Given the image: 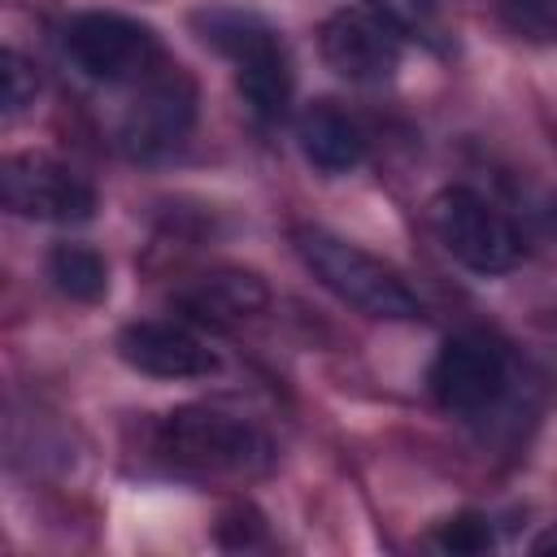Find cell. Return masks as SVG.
<instances>
[{
    "label": "cell",
    "mask_w": 557,
    "mask_h": 557,
    "mask_svg": "<svg viewBox=\"0 0 557 557\" xmlns=\"http://www.w3.org/2000/svg\"><path fill=\"white\" fill-rule=\"evenodd\" d=\"M296 252L326 292H335L344 305H352L370 318L405 322V318L422 313V300L413 296V287L387 261L370 257L366 248H357V244H348V239H339L322 226H300L296 231Z\"/></svg>",
    "instance_id": "6da1fadb"
},
{
    "label": "cell",
    "mask_w": 557,
    "mask_h": 557,
    "mask_svg": "<svg viewBox=\"0 0 557 557\" xmlns=\"http://www.w3.org/2000/svg\"><path fill=\"white\" fill-rule=\"evenodd\" d=\"M161 444L174 461L209 474H261L270 466V440L222 409L183 405L161 422Z\"/></svg>",
    "instance_id": "7a4b0ae2"
},
{
    "label": "cell",
    "mask_w": 557,
    "mask_h": 557,
    "mask_svg": "<svg viewBox=\"0 0 557 557\" xmlns=\"http://www.w3.org/2000/svg\"><path fill=\"white\" fill-rule=\"evenodd\" d=\"M431 231L461 265L479 274H500L522 261L518 226L470 187H444L431 200Z\"/></svg>",
    "instance_id": "3957f363"
},
{
    "label": "cell",
    "mask_w": 557,
    "mask_h": 557,
    "mask_svg": "<svg viewBox=\"0 0 557 557\" xmlns=\"http://www.w3.org/2000/svg\"><path fill=\"white\" fill-rule=\"evenodd\" d=\"M65 57L96 83H131L152 74L161 48L144 22L122 13H78L65 22Z\"/></svg>",
    "instance_id": "277c9868"
},
{
    "label": "cell",
    "mask_w": 557,
    "mask_h": 557,
    "mask_svg": "<svg viewBox=\"0 0 557 557\" xmlns=\"http://www.w3.org/2000/svg\"><path fill=\"white\" fill-rule=\"evenodd\" d=\"M0 196L17 218L57 222V226H74V222H87L96 213L91 183L78 178L74 170H65L61 161H48V157H35V152L4 157Z\"/></svg>",
    "instance_id": "5b68a950"
},
{
    "label": "cell",
    "mask_w": 557,
    "mask_h": 557,
    "mask_svg": "<svg viewBox=\"0 0 557 557\" xmlns=\"http://www.w3.org/2000/svg\"><path fill=\"white\" fill-rule=\"evenodd\" d=\"M191 122H196V83L178 65H165L139 78V96L126 104L122 117V144L126 152L152 161L174 152L187 139Z\"/></svg>",
    "instance_id": "8992f818"
},
{
    "label": "cell",
    "mask_w": 557,
    "mask_h": 557,
    "mask_svg": "<svg viewBox=\"0 0 557 557\" xmlns=\"http://www.w3.org/2000/svg\"><path fill=\"white\" fill-rule=\"evenodd\" d=\"M322 61L348 83H387L400 65V39L379 13L344 9L318 35Z\"/></svg>",
    "instance_id": "52a82bcc"
},
{
    "label": "cell",
    "mask_w": 557,
    "mask_h": 557,
    "mask_svg": "<svg viewBox=\"0 0 557 557\" xmlns=\"http://www.w3.org/2000/svg\"><path fill=\"white\" fill-rule=\"evenodd\" d=\"M431 392L448 413H483L505 392V357L479 335H457L440 348L431 366Z\"/></svg>",
    "instance_id": "ba28073f"
},
{
    "label": "cell",
    "mask_w": 557,
    "mask_h": 557,
    "mask_svg": "<svg viewBox=\"0 0 557 557\" xmlns=\"http://www.w3.org/2000/svg\"><path fill=\"white\" fill-rule=\"evenodd\" d=\"M117 357L152 379H205L218 370V352L178 322H131L117 335Z\"/></svg>",
    "instance_id": "9c48e42d"
},
{
    "label": "cell",
    "mask_w": 557,
    "mask_h": 557,
    "mask_svg": "<svg viewBox=\"0 0 557 557\" xmlns=\"http://www.w3.org/2000/svg\"><path fill=\"white\" fill-rule=\"evenodd\" d=\"M296 139L318 174H348L366 157V131L335 100H313L296 122Z\"/></svg>",
    "instance_id": "30bf717a"
},
{
    "label": "cell",
    "mask_w": 557,
    "mask_h": 557,
    "mask_svg": "<svg viewBox=\"0 0 557 557\" xmlns=\"http://www.w3.org/2000/svg\"><path fill=\"white\" fill-rule=\"evenodd\" d=\"M265 300H270L265 283L248 270H209L178 292V309H187L196 322H209V326L248 322L265 309Z\"/></svg>",
    "instance_id": "8fae6325"
},
{
    "label": "cell",
    "mask_w": 557,
    "mask_h": 557,
    "mask_svg": "<svg viewBox=\"0 0 557 557\" xmlns=\"http://www.w3.org/2000/svg\"><path fill=\"white\" fill-rule=\"evenodd\" d=\"M235 83H239L244 104L257 117L278 122L287 113V104H292V61H287L278 35L235 61Z\"/></svg>",
    "instance_id": "7c38bea8"
},
{
    "label": "cell",
    "mask_w": 557,
    "mask_h": 557,
    "mask_svg": "<svg viewBox=\"0 0 557 557\" xmlns=\"http://www.w3.org/2000/svg\"><path fill=\"white\" fill-rule=\"evenodd\" d=\"M191 26H196V35L209 48H218L231 61H239L252 48H261V44L274 39V26L265 17H257V13H244V9H196L191 13Z\"/></svg>",
    "instance_id": "4fadbf2b"
},
{
    "label": "cell",
    "mask_w": 557,
    "mask_h": 557,
    "mask_svg": "<svg viewBox=\"0 0 557 557\" xmlns=\"http://www.w3.org/2000/svg\"><path fill=\"white\" fill-rule=\"evenodd\" d=\"M48 278L70 300H100L109 292V265L87 244H57L48 252Z\"/></svg>",
    "instance_id": "5bb4252c"
},
{
    "label": "cell",
    "mask_w": 557,
    "mask_h": 557,
    "mask_svg": "<svg viewBox=\"0 0 557 557\" xmlns=\"http://www.w3.org/2000/svg\"><path fill=\"white\" fill-rule=\"evenodd\" d=\"M370 9L405 39H418L426 48H444V17L440 0H370Z\"/></svg>",
    "instance_id": "9a60e30c"
},
{
    "label": "cell",
    "mask_w": 557,
    "mask_h": 557,
    "mask_svg": "<svg viewBox=\"0 0 557 557\" xmlns=\"http://www.w3.org/2000/svg\"><path fill=\"white\" fill-rule=\"evenodd\" d=\"M500 22L531 39V44H557V0H496Z\"/></svg>",
    "instance_id": "2e32d148"
},
{
    "label": "cell",
    "mask_w": 557,
    "mask_h": 557,
    "mask_svg": "<svg viewBox=\"0 0 557 557\" xmlns=\"http://www.w3.org/2000/svg\"><path fill=\"white\" fill-rule=\"evenodd\" d=\"M0 83H4V117H17L35 104V91H39V78H35V65L26 57H17L13 48L0 52Z\"/></svg>",
    "instance_id": "e0dca14e"
},
{
    "label": "cell",
    "mask_w": 557,
    "mask_h": 557,
    "mask_svg": "<svg viewBox=\"0 0 557 557\" xmlns=\"http://www.w3.org/2000/svg\"><path fill=\"white\" fill-rule=\"evenodd\" d=\"M435 544L444 553H466L470 557V553H487L496 540H492V522L483 513H457L435 531Z\"/></svg>",
    "instance_id": "ac0fdd59"
},
{
    "label": "cell",
    "mask_w": 557,
    "mask_h": 557,
    "mask_svg": "<svg viewBox=\"0 0 557 557\" xmlns=\"http://www.w3.org/2000/svg\"><path fill=\"white\" fill-rule=\"evenodd\" d=\"M535 553H557V531H548V535H540L535 544H531Z\"/></svg>",
    "instance_id": "d6986e66"
}]
</instances>
